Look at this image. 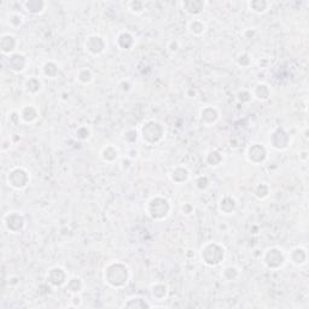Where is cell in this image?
<instances>
[{
  "label": "cell",
  "instance_id": "1",
  "mask_svg": "<svg viewBox=\"0 0 309 309\" xmlns=\"http://www.w3.org/2000/svg\"><path fill=\"white\" fill-rule=\"evenodd\" d=\"M104 283L112 289H124L129 283L130 269L125 262L120 260L110 261L104 267L103 271Z\"/></svg>",
  "mask_w": 309,
  "mask_h": 309
},
{
  "label": "cell",
  "instance_id": "2",
  "mask_svg": "<svg viewBox=\"0 0 309 309\" xmlns=\"http://www.w3.org/2000/svg\"><path fill=\"white\" fill-rule=\"evenodd\" d=\"M172 211V204L163 196H154L145 204V213L154 221H164Z\"/></svg>",
  "mask_w": 309,
  "mask_h": 309
},
{
  "label": "cell",
  "instance_id": "3",
  "mask_svg": "<svg viewBox=\"0 0 309 309\" xmlns=\"http://www.w3.org/2000/svg\"><path fill=\"white\" fill-rule=\"evenodd\" d=\"M226 249L217 242H206L202 245L200 250V258L206 266L217 267L225 261Z\"/></svg>",
  "mask_w": 309,
  "mask_h": 309
},
{
  "label": "cell",
  "instance_id": "4",
  "mask_svg": "<svg viewBox=\"0 0 309 309\" xmlns=\"http://www.w3.org/2000/svg\"><path fill=\"white\" fill-rule=\"evenodd\" d=\"M140 137L148 145H157L166 137V127L157 120H148L141 126Z\"/></svg>",
  "mask_w": 309,
  "mask_h": 309
},
{
  "label": "cell",
  "instance_id": "5",
  "mask_svg": "<svg viewBox=\"0 0 309 309\" xmlns=\"http://www.w3.org/2000/svg\"><path fill=\"white\" fill-rule=\"evenodd\" d=\"M262 262L269 271H279L287 262V255L279 247H269L263 251Z\"/></svg>",
  "mask_w": 309,
  "mask_h": 309
},
{
  "label": "cell",
  "instance_id": "6",
  "mask_svg": "<svg viewBox=\"0 0 309 309\" xmlns=\"http://www.w3.org/2000/svg\"><path fill=\"white\" fill-rule=\"evenodd\" d=\"M7 185L16 191H23L30 182V174L23 167H14L6 174Z\"/></svg>",
  "mask_w": 309,
  "mask_h": 309
},
{
  "label": "cell",
  "instance_id": "7",
  "mask_svg": "<svg viewBox=\"0 0 309 309\" xmlns=\"http://www.w3.org/2000/svg\"><path fill=\"white\" fill-rule=\"evenodd\" d=\"M2 224L6 231L12 234L21 233L27 226V220L20 211H9L2 217Z\"/></svg>",
  "mask_w": 309,
  "mask_h": 309
},
{
  "label": "cell",
  "instance_id": "8",
  "mask_svg": "<svg viewBox=\"0 0 309 309\" xmlns=\"http://www.w3.org/2000/svg\"><path fill=\"white\" fill-rule=\"evenodd\" d=\"M245 158L254 166H261L268 158V150L261 143H251L245 151Z\"/></svg>",
  "mask_w": 309,
  "mask_h": 309
},
{
  "label": "cell",
  "instance_id": "9",
  "mask_svg": "<svg viewBox=\"0 0 309 309\" xmlns=\"http://www.w3.org/2000/svg\"><path fill=\"white\" fill-rule=\"evenodd\" d=\"M269 145L276 151H285L290 146V135L284 128L277 127L269 134Z\"/></svg>",
  "mask_w": 309,
  "mask_h": 309
},
{
  "label": "cell",
  "instance_id": "10",
  "mask_svg": "<svg viewBox=\"0 0 309 309\" xmlns=\"http://www.w3.org/2000/svg\"><path fill=\"white\" fill-rule=\"evenodd\" d=\"M85 50L88 54L91 56L97 57L101 56L105 52L106 47H108V44H106V40L103 38L102 35H98V34H92V35L88 36L85 41Z\"/></svg>",
  "mask_w": 309,
  "mask_h": 309
},
{
  "label": "cell",
  "instance_id": "11",
  "mask_svg": "<svg viewBox=\"0 0 309 309\" xmlns=\"http://www.w3.org/2000/svg\"><path fill=\"white\" fill-rule=\"evenodd\" d=\"M68 273L62 267H52L46 273V282L52 287H62L65 286L68 282Z\"/></svg>",
  "mask_w": 309,
  "mask_h": 309
},
{
  "label": "cell",
  "instance_id": "12",
  "mask_svg": "<svg viewBox=\"0 0 309 309\" xmlns=\"http://www.w3.org/2000/svg\"><path fill=\"white\" fill-rule=\"evenodd\" d=\"M7 67L14 74H21L25 72L28 67V58L22 52H15V53L7 56Z\"/></svg>",
  "mask_w": 309,
  "mask_h": 309
},
{
  "label": "cell",
  "instance_id": "13",
  "mask_svg": "<svg viewBox=\"0 0 309 309\" xmlns=\"http://www.w3.org/2000/svg\"><path fill=\"white\" fill-rule=\"evenodd\" d=\"M220 120V111L216 106L206 105L200 111V121L206 127H213Z\"/></svg>",
  "mask_w": 309,
  "mask_h": 309
},
{
  "label": "cell",
  "instance_id": "14",
  "mask_svg": "<svg viewBox=\"0 0 309 309\" xmlns=\"http://www.w3.org/2000/svg\"><path fill=\"white\" fill-rule=\"evenodd\" d=\"M168 177L170 181L174 185H185L190 180L191 172L186 166L179 164V166L173 167L172 170L169 172Z\"/></svg>",
  "mask_w": 309,
  "mask_h": 309
},
{
  "label": "cell",
  "instance_id": "15",
  "mask_svg": "<svg viewBox=\"0 0 309 309\" xmlns=\"http://www.w3.org/2000/svg\"><path fill=\"white\" fill-rule=\"evenodd\" d=\"M20 117H21V122L26 125H33L40 119V111L33 104H27V105L22 106L20 110Z\"/></svg>",
  "mask_w": 309,
  "mask_h": 309
},
{
  "label": "cell",
  "instance_id": "16",
  "mask_svg": "<svg viewBox=\"0 0 309 309\" xmlns=\"http://www.w3.org/2000/svg\"><path fill=\"white\" fill-rule=\"evenodd\" d=\"M18 40L14 34H2L0 38V50L4 56H10V54L17 52Z\"/></svg>",
  "mask_w": 309,
  "mask_h": 309
},
{
  "label": "cell",
  "instance_id": "17",
  "mask_svg": "<svg viewBox=\"0 0 309 309\" xmlns=\"http://www.w3.org/2000/svg\"><path fill=\"white\" fill-rule=\"evenodd\" d=\"M206 5H208V2L203 1V0H186V1L181 2L184 11L187 15L192 16L193 18L198 17L201 14H203Z\"/></svg>",
  "mask_w": 309,
  "mask_h": 309
},
{
  "label": "cell",
  "instance_id": "18",
  "mask_svg": "<svg viewBox=\"0 0 309 309\" xmlns=\"http://www.w3.org/2000/svg\"><path fill=\"white\" fill-rule=\"evenodd\" d=\"M238 208V202L233 196L226 195L219 201L217 203V209L222 215H232L235 213Z\"/></svg>",
  "mask_w": 309,
  "mask_h": 309
},
{
  "label": "cell",
  "instance_id": "19",
  "mask_svg": "<svg viewBox=\"0 0 309 309\" xmlns=\"http://www.w3.org/2000/svg\"><path fill=\"white\" fill-rule=\"evenodd\" d=\"M22 7L27 14L31 16H39L46 11L47 2L44 0H26L22 2Z\"/></svg>",
  "mask_w": 309,
  "mask_h": 309
},
{
  "label": "cell",
  "instance_id": "20",
  "mask_svg": "<svg viewBox=\"0 0 309 309\" xmlns=\"http://www.w3.org/2000/svg\"><path fill=\"white\" fill-rule=\"evenodd\" d=\"M287 260H290V262L296 267L305 266L308 261L307 249L302 248V247L294 248L291 251H290L289 255H287Z\"/></svg>",
  "mask_w": 309,
  "mask_h": 309
},
{
  "label": "cell",
  "instance_id": "21",
  "mask_svg": "<svg viewBox=\"0 0 309 309\" xmlns=\"http://www.w3.org/2000/svg\"><path fill=\"white\" fill-rule=\"evenodd\" d=\"M253 98H255L258 102H266L271 98L272 90L269 87L268 83L266 82H258L254 86L253 91H250Z\"/></svg>",
  "mask_w": 309,
  "mask_h": 309
},
{
  "label": "cell",
  "instance_id": "22",
  "mask_svg": "<svg viewBox=\"0 0 309 309\" xmlns=\"http://www.w3.org/2000/svg\"><path fill=\"white\" fill-rule=\"evenodd\" d=\"M150 294H151V297H153L154 301L166 300L169 294L168 285L163 282L154 283L150 287Z\"/></svg>",
  "mask_w": 309,
  "mask_h": 309
},
{
  "label": "cell",
  "instance_id": "23",
  "mask_svg": "<svg viewBox=\"0 0 309 309\" xmlns=\"http://www.w3.org/2000/svg\"><path fill=\"white\" fill-rule=\"evenodd\" d=\"M206 29H208V27H206V23L204 22L203 20H201V18L196 17V18H192V20L188 21L187 31L191 34V35L200 38V36L206 34Z\"/></svg>",
  "mask_w": 309,
  "mask_h": 309
},
{
  "label": "cell",
  "instance_id": "24",
  "mask_svg": "<svg viewBox=\"0 0 309 309\" xmlns=\"http://www.w3.org/2000/svg\"><path fill=\"white\" fill-rule=\"evenodd\" d=\"M116 45L121 50H130L135 45V38L130 31L124 30L116 38Z\"/></svg>",
  "mask_w": 309,
  "mask_h": 309
},
{
  "label": "cell",
  "instance_id": "25",
  "mask_svg": "<svg viewBox=\"0 0 309 309\" xmlns=\"http://www.w3.org/2000/svg\"><path fill=\"white\" fill-rule=\"evenodd\" d=\"M247 5L248 9L256 15L267 14L272 7V2L267 1V0H251V1H248Z\"/></svg>",
  "mask_w": 309,
  "mask_h": 309
},
{
  "label": "cell",
  "instance_id": "26",
  "mask_svg": "<svg viewBox=\"0 0 309 309\" xmlns=\"http://www.w3.org/2000/svg\"><path fill=\"white\" fill-rule=\"evenodd\" d=\"M99 156H101L102 161L105 162V163H115V162L119 159L120 151L116 146L110 144V145L104 146V148L102 149L101 154H99Z\"/></svg>",
  "mask_w": 309,
  "mask_h": 309
},
{
  "label": "cell",
  "instance_id": "27",
  "mask_svg": "<svg viewBox=\"0 0 309 309\" xmlns=\"http://www.w3.org/2000/svg\"><path fill=\"white\" fill-rule=\"evenodd\" d=\"M225 161V156L224 154L220 153L219 150H210L208 151L204 157V162L208 167L210 168H217L222 164V162Z\"/></svg>",
  "mask_w": 309,
  "mask_h": 309
},
{
  "label": "cell",
  "instance_id": "28",
  "mask_svg": "<svg viewBox=\"0 0 309 309\" xmlns=\"http://www.w3.org/2000/svg\"><path fill=\"white\" fill-rule=\"evenodd\" d=\"M83 286H85L83 280L81 279L80 277H77V276L68 279L67 284H65V289H67V291L72 295L80 294V292L83 290Z\"/></svg>",
  "mask_w": 309,
  "mask_h": 309
},
{
  "label": "cell",
  "instance_id": "29",
  "mask_svg": "<svg viewBox=\"0 0 309 309\" xmlns=\"http://www.w3.org/2000/svg\"><path fill=\"white\" fill-rule=\"evenodd\" d=\"M59 65L53 61H47L41 67V73L47 78H56L59 75Z\"/></svg>",
  "mask_w": 309,
  "mask_h": 309
},
{
  "label": "cell",
  "instance_id": "30",
  "mask_svg": "<svg viewBox=\"0 0 309 309\" xmlns=\"http://www.w3.org/2000/svg\"><path fill=\"white\" fill-rule=\"evenodd\" d=\"M43 88V83H41L40 78L35 77H30L29 78H27L25 82V90L26 92L31 94V96H35L38 94Z\"/></svg>",
  "mask_w": 309,
  "mask_h": 309
},
{
  "label": "cell",
  "instance_id": "31",
  "mask_svg": "<svg viewBox=\"0 0 309 309\" xmlns=\"http://www.w3.org/2000/svg\"><path fill=\"white\" fill-rule=\"evenodd\" d=\"M240 269L235 266H227L221 271V278L225 282H237L240 278Z\"/></svg>",
  "mask_w": 309,
  "mask_h": 309
},
{
  "label": "cell",
  "instance_id": "32",
  "mask_svg": "<svg viewBox=\"0 0 309 309\" xmlns=\"http://www.w3.org/2000/svg\"><path fill=\"white\" fill-rule=\"evenodd\" d=\"M77 80L83 86L91 85L94 81V73L90 68H81L77 74Z\"/></svg>",
  "mask_w": 309,
  "mask_h": 309
},
{
  "label": "cell",
  "instance_id": "33",
  "mask_svg": "<svg viewBox=\"0 0 309 309\" xmlns=\"http://www.w3.org/2000/svg\"><path fill=\"white\" fill-rule=\"evenodd\" d=\"M122 307H124V308H140V309H144V308H150L151 305L148 302V301L145 300V298L137 296V297L129 298V300H128L127 302H126L125 305L122 306Z\"/></svg>",
  "mask_w": 309,
  "mask_h": 309
},
{
  "label": "cell",
  "instance_id": "34",
  "mask_svg": "<svg viewBox=\"0 0 309 309\" xmlns=\"http://www.w3.org/2000/svg\"><path fill=\"white\" fill-rule=\"evenodd\" d=\"M25 16L21 14V12H11V14L7 16V25L11 28H14V29L22 27L25 25Z\"/></svg>",
  "mask_w": 309,
  "mask_h": 309
},
{
  "label": "cell",
  "instance_id": "35",
  "mask_svg": "<svg viewBox=\"0 0 309 309\" xmlns=\"http://www.w3.org/2000/svg\"><path fill=\"white\" fill-rule=\"evenodd\" d=\"M126 7L128 9V11L132 12L134 15H141L143 12H145L146 5L145 2L141 1V0H132V1H128L126 4Z\"/></svg>",
  "mask_w": 309,
  "mask_h": 309
},
{
  "label": "cell",
  "instance_id": "36",
  "mask_svg": "<svg viewBox=\"0 0 309 309\" xmlns=\"http://www.w3.org/2000/svg\"><path fill=\"white\" fill-rule=\"evenodd\" d=\"M254 193H255V196L258 200L263 201L266 200V198H268L269 195H271V187H269V185L266 184V182H260V184L256 185Z\"/></svg>",
  "mask_w": 309,
  "mask_h": 309
},
{
  "label": "cell",
  "instance_id": "37",
  "mask_svg": "<svg viewBox=\"0 0 309 309\" xmlns=\"http://www.w3.org/2000/svg\"><path fill=\"white\" fill-rule=\"evenodd\" d=\"M75 138L77 140L86 141L91 138V129L87 126H80L77 130H75Z\"/></svg>",
  "mask_w": 309,
  "mask_h": 309
},
{
  "label": "cell",
  "instance_id": "38",
  "mask_svg": "<svg viewBox=\"0 0 309 309\" xmlns=\"http://www.w3.org/2000/svg\"><path fill=\"white\" fill-rule=\"evenodd\" d=\"M235 63H237L240 68H248L249 65L251 64V56L247 53V52H242V53L238 54L237 58H235Z\"/></svg>",
  "mask_w": 309,
  "mask_h": 309
},
{
  "label": "cell",
  "instance_id": "39",
  "mask_svg": "<svg viewBox=\"0 0 309 309\" xmlns=\"http://www.w3.org/2000/svg\"><path fill=\"white\" fill-rule=\"evenodd\" d=\"M195 184L196 187L200 191H206V188L210 186V180H209V178L206 177V175H201V177H198L197 179H196Z\"/></svg>",
  "mask_w": 309,
  "mask_h": 309
},
{
  "label": "cell",
  "instance_id": "40",
  "mask_svg": "<svg viewBox=\"0 0 309 309\" xmlns=\"http://www.w3.org/2000/svg\"><path fill=\"white\" fill-rule=\"evenodd\" d=\"M237 99L239 103L247 104L251 101V99H253V96H251L250 91L240 90V91H238V93H237Z\"/></svg>",
  "mask_w": 309,
  "mask_h": 309
},
{
  "label": "cell",
  "instance_id": "41",
  "mask_svg": "<svg viewBox=\"0 0 309 309\" xmlns=\"http://www.w3.org/2000/svg\"><path fill=\"white\" fill-rule=\"evenodd\" d=\"M138 139V132L137 129H128L124 133V140L127 143L133 144Z\"/></svg>",
  "mask_w": 309,
  "mask_h": 309
},
{
  "label": "cell",
  "instance_id": "42",
  "mask_svg": "<svg viewBox=\"0 0 309 309\" xmlns=\"http://www.w3.org/2000/svg\"><path fill=\"white\" fill-rule=\"evenodd\" d=\"M193 211H195V206H193V204L184 203L181 206V213L184 214V215H186V216L192 215Z\"/></svg>",
  "mask_w": 309,
  "mask_h": 309
},
{
  "label": "cell",
  "instance_id": "43",
  "mask_svg": "<svg viewBox=\"0 0 309 309\" xmlns=\"http://www.w3.org/2000/svg\"><path fill=\"white\" fill-rule=\"evenodd\" d=\"M180 49V45L179 43H178V40H170L168 43V51L172 52V53H177L178 51H179Z\"/></svg>",
  "mask_w": 309,
  "mask_h": 309
},
{
  "label": "cell",
  "instance_id": "44",
  "mask_svg": "<svg viewBox=\"0 0 309 309\" xmlns=\"http://www.w3.org/2000/svg\"><path fill=\"white\" fill-rule=\"evenodd\" d=\"M243 35H244L245 39H253L254 36L256 35V30L254 29V28H248V29H245L244 31H243Z\"/></svg>",
  "mask_w": 309,
  "mask_h": 309
}]
</instances>
